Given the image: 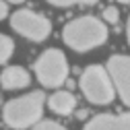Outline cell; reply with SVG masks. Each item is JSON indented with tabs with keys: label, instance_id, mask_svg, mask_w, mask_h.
<instances>
[{
	"label": "cell",
	"instance_id": "8",
	"mask_svg": "<svg viewBox=\"0 0 130 130\" xmlns=\"http://www.w3.org/2000/svg\"><path fill=\"white\" fill-rule=\"evenodd\" d=\"M31 83V76L23 66H6L2 70V87L4 89H23Z\"/></svg>",
	"mask_w": 130,
	"mask_h": 130
},
{
	"label": "cell",
	"instance_id": "2",
	"mask_svg": "<svg viewBox=\"0 0 130 130\" xmlns=\"http://www.w3.org/2000/svg\"><path fill=\"white\" fill-rule=\"evenodd\" d=\"M45 95L41 91H31L27 95H21L17 99H10L4 105V122L10 128H29L37 126L43 113Z\"/></svg>",
	"mask_w": 130,
	"mask_h": 130
},
{
	"label": "cell",
	"instance_id": "5",
	"mask_svg": "<svg viewBox=\"0 0 130 130\" xmlns=\"http://www.w3.org/2000/svg\"><path fill=\"white\" fill-rule=\"evenodd\" d=\"M10 27L17 33H21L23 37L31 39V41H43L52 31V23L43 14L33 12L29 8L14 10L12 17H10Z\"/></svg>",
	"mask_w": 130,
	"mask_h": 130
},
{
	"label": "cell",
	"instance_id": "1",
	"mask_svg": "<svg viewBox=\"0 0 130 130\" xmlns=\"http://www.w3.org/2000/svg\"><path fill=\"white\" fill-rule=\"evenodd\" d=\"M62 39L74 52H89L93 47L105 43L107 27H105V23L101 19L85 14V17H78V19L64 25Z\"/></svg>",
	"mask_w": 130,
	"mask_h": 130
},
{
	"label": "cell",
	"instance_id": "6",
	"mask_svg": "<svg viewBox=\"0 0 130 130\" xmlns=\"http://www.w3.org/2000/svg\"><path fill=\"white\" fill-rule=\"evenodd\" d=\"M107 72L120 99L130 105V56H111L107 60Z\"/></svg>",
	"mask_w": 130,
	"mask_h": 130
},
{
	"label": "cell",
	"instance_id": "12",
	"mask_svg": "<svg viewBox=\"0 0 130 130\" xmlns=\"http://www.w3.org/2000/svg\"><path fill=\"white\" fill-rule=\"evenodd\" d=\"M103 19L107 23H118V8H113V6H107L103 10Z\"/></svg>",
	"mask_w": 130,
	"mask_h": 130
},
{
	"label": "cell",
	"instance_id": "4",
	"mask_svg": "<svg viewBox=\"0 0 130 130\" xmlns=\"http://www.w3.org/2000/svg\"><path fill=\"white\" fill-rule=\"evenodd\" d=\"M35 76L43 87H60L68 76V62L60 50H45L35 60Z\"/></svg>",
	"mask_w": 130,
	"mask_h": 130
},
{
	"label": "cell",
	"instance_id": "10",
	"mask_svg": "<svg viewBox=\"0 0 130 130\" xmlns=\"http://www.w3.org/2000/svg\"><path fill=\"white\" fill-rule=\"evenodd\" d=\"M12 50H14V43L8 35H0V60L2 62H8V58L12 56Z\"/></svg>",
	"mask_w": 130,
	"mask_h": 130
},
{
	"label": "cell",
	"instance_id": "3",
	"mask_svg": "<svg viewBox=\"0 0 130 130\" xmlns=\"http://www.w3.org/2000/svg\"><path fill=\"white\" fill-rule=\"evenodd\" d=\"M80 91L95 105H105L116 95V87H113L107 68L99 66V64L87 66L85 72L80 74Z\"/></svg>",
	"mask_w": 130,
	"mask_h": 130
},
{
	"label": "cell",
	"instance_id": "14",
	"mask_svg": "<svg viewBox=\"0 0 130 130\" xmlns=\"http://www.w3.org/2000/svg\"><path fill=\"white\" fill-rule=\"evenodd\" d=\"M126 35H128V43H130V17H128V23H126Z\"/></svg>",
	"mask_w": 130,
	"mask_h": 130
},
{
	"label": "cell",
	"instance_id": "9",
	"mask_svg": "<svg viewBox=\"0 0 130 130\" xmlns=\"http://www.w3.org/2000/svg\"><path fill=\"white\" fill-rule=\"evenodd\" d=\"M47 105H50L52 111L60 113V116H68V113L74 109V105H76V99L68 91H56L50 99H47Z\"/></svg>",
	"mask_w": 130,
	"mask_h": 130
},
{
	"label": "cell",
	"instance_id": "13",
	"mask_svg": "<svg viewBox=\"0 0 130 130\" xmlns=\"http://www.w3.org/2000/svg\"><path fill=\"white\" fill-rule=\"evenodd\" d=\"M6 12H8L6 2H0V19H4V17H6Z\"/></svg>",
	"mask_w": 130,
	"mask_h": 130
},
{
	"label": "cell",
	"instance_id": "7",
	"mask_svg": "<svg viewBox=\"0 0 130 130\" xmlns=\"http://www.w3.org/2000/svg\"><path fill=\"white\" fill-rule=\"evenodd\" d=\"M85 130H130V113H99L87 122Z\"/></svg>",
	"mask_w": 130,
	"mask_h": 130
},
{
	"label": "cell",
	"instance_id": "11",
	"mask_svg": "<svg viewBox=\"0 0 130 130\" xmlns=\"http://www.w3.org/2000/svg\"><path fill=\"white\" fill-rule=\"evenodd\" d=\"M33 130H66V128L54 120H41L37 126H33Z\"/></svg>",
	"mask_w": 130,
	"mask_h": 130
}]
</instances>
